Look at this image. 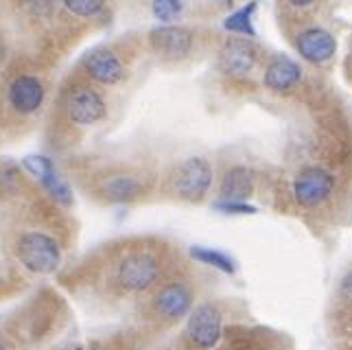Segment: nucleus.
Returning <instances> with one entry per match:
<instances>
[{
    "label": "nucleus",
    "instance_id": "nucleus-5",
    "mask_svg": "<svg viewBox=\"0 0 352 350\" xmlns=\"http://www.w3.org/2000/svg\"><path fill=\"white\" fill-rule=\"evenodd\" d=\"M223 333V318L221 311L214 305H199L190 311L186 318L184 335L192 348L197 350H212L221 340Z\"/></svg>",
    "mask_w": 352,
    "mask_h": 350
},
{
    "label": "nucleus",
    "instance_id": "nucleus-8",
    "mask_svg": "<svg viewBox=\"0 0 352 350\" xmlns=\"http://www.w3.org/2000/svg\"><path fill=\"white\" fill-rule=\"evenodd\" d=\"M64 110H66V116H68L70 123L86 127V125L99 123V120L105 116L107 107H105L103 96L96 92L94 88H90V86H77V88H72L68 92Z\"/></svg>",
    "mask_w": 352,
    "mask_h": 350
},
{
    "label": "nucleus",
    "instance_id": "nucleus-6",
    "mask_svg": "<svg viewBox=\"0 0 352 350\" xmlns=\"http://www.w3.org/2000/svg\"><path fill=\"white\" fill-rule=\"evenodd\" d=\"M335 177L322 166H307L294 179V197L302 208H318L333 195Z\"/></svg>",
    "mask_w": 352,
    "mask_h": 350
},
{
    "label": "nucleus",
    "instance_id": "nucleus-10",
    "mask_svg": "<svg viewBox=\"0 0 352 350\" xmlns=\"http://www.w3.org/2000/svg\"><path fill=\"white\" fill-rule=\"evenodd\" d=\"M96 193L110 204H129L144 193V182L136 173L118 171L101 177L96 184Z\"/></svg>",
    "mask_w": 352,
    "mask_h": 350
},
{
    "label": "nucleus",
    "instance_id": "nucleus-14",
    "mask_svg": "<svg viewBox=\"0 0 352 350\" xmlns=\"http://www.w3.org/2000/svg\"><path fill=\"white\" fill-rule=\"evenodd\" d=\"M256 66V48L248 40H230L221 51V70L232 77H245Z\"/></svg>",
    "mask_w": 352,
    "mask_h": 350
},
{
    "label": "nucleus",
    "instance_id": "nucleus-22",
    "mask_svg": "<svg viewBox=\"0 0 352 350\" xmlns=\"http://www.w3.org/2000/svg\"><path fill=\"white\" fill-rule=\"evenodd\" d=\"M291 5H298V7H305V5H311L313 0H289Z\"/></svg>",
    "mask_w": 352,
    "mask_h": 350
},
{
    "label": "nucleus",
    "instance_id": "nucleus-2",
    "mask_svg": "<svg viewBox=\"0 0 352 350\" xmlns=\"http://www.w3.org/2000/svg\"><path fill=\"white\" fill-rule=\"evenodd\" d=\"M16 256L24 270L38 276H51L62 265V245L59 241L42 230L22 232L16 241Z\"/></svg>",
    "mask_w": 352,
    "mask_h": 350
},
{
    "label": "nucleus",
    "instance_id": "nucleus-24",
    "mask_svg": "<svg viewBox=\"0 0 352 350\" xmlns=\"http://www.w3.org/2000/svg\"><path fill=\"white\" fill-rule=\"evenodd\" d=\"M0 350H11V346L3 340V337H0Z\"/></svg>",
    "mask_w": 352,
    "mask_h": 350
},
{
    "label": "nucleus",
    "instance_id": "nucleus-25",
    "mask_svg": "<svg viewBox=\"0 0 352 350\" xmlns=\"http://www.w3.org/2000/svg\"><path fill=\"white\" fill-rule=\"evenodd\" d=\"M75 350H101V348H96V346H77Z\"/></svg>",
    "mask_w": 352,
    "mask_h": 350
},
{
    "label": "nucleus",
    "instance_id": "nucleus-17",
    "mask_svg": "<svg viewBox=\"0 0 352 350\" xmlns=\"http://www.w3.org/2000/svg\"><path fill=\"white\" fill-rule=\"evenodd\" d=\"M190 256L195 261H199L201 265H208V267H214V270H219L223 274H234L236 272L234 261L230 259L228 254H223V252H219V250L195 245V248H190Z\"/></svg>",
    "mask_w": 352,
    "mask_h": 350
},
{
    "label": "nucleus",
    "instance_id": "nucleus-16",
    "mask_svg": "<svg viewBox=\"0 0 352 350\" xmlns=\"http://www.w3.org/2000/svg\"><path fill=\"white\" fill-rule=\"evenodd\" d=\"M221 199L228 201H248L254 193V175L248 166H232L221 177Z\"/></svg>",
    "mask_w": 352,
    "mask_h": 350
},
{
    "label": "nucleus",
    "instance_id": "nucleus-19",
    "mask_svg": "<svg viewBox=\"0 0 352 350\" xmlns=\"http://www.w3.org/2000/svg\"><path fill=\"white\" fill-rule=\"evenodd\" d=\"M151 11L160 22H171L184 11V3L182 0H151Z\"/></svg>",
    "mask_w": 352,
    "mask_h": 350
},
{
    "label": "nucleus",
    "instance_id": "nucleus-23",
    "mask_svg": "<svg viewBox=\"0 0 352 350\" xmlns=\"http://www.w3.org/2000/svg\"><path fill=\"white\" fill-rule=\"evenodd\" d=\"M5 53H7V48H5V42L0 40V62H3V59H5Z\"/></svg>",
    "mask_w": 352,
    "mask_h": 350
},
{
    "label": "nucleus",
    "instance_id": "nucleus-20",
    "mask_svg": "<svg viewBox=\"0 0 352 350\" xmlns=\"http://www.w3.org/2000/svg\"><path fill=\"white\" fill-rule=\"evenodd\" d=\"M64 3H66V7L72 11V14L90 18V16L99 14V11L103 9L105 0H64Z\"/></svg>",
    "mask_w": 352,
    "mask_h": 350
},
{
    "label": "nucleus",
    "instance_id": "nucleus-15",
    "mask_svg": "<svg viewBox=\"0 0 352 350\" xmlns=\"http://www.w3.org/2000/svg\"><path fill=\"white\" fill-rule=\"evenodd\" d=\"M302 79L300 66L289 57H276L265 70V86L274 92H291Z\"/></svg>",
    "mask_w": 352,
    "mask_h": 350
},
{
    "label": "nucleus",
    "instance_id": "nucleus-26",
    "mask_svg": "<svg viewBox=\"0 0 352 350\" xmlns=\"http://www.w3.org/2000/svg\"><path fill=\"white\" fill-rule=\"evenodd\" d=\"M348 64H350V72H352V51H350V62Z\"/></svg>",
    "mask_w": 352,
    "mask_h": 350
},
{
    "label": "nucleus",
    "instance_id": "nucleus-7",
    "mask_svg": "<svg viewBox=\"0 0 352 350\" xmlns=\"http://www.w3.org/2000/svg\"><path fill=\"white\" fill-rule=\"evenodd\" d=\"M192 298L190 287L184 283H166L153 294L151 309L160 320L164 322H177L182 318H188L192 311Z\"/></svg>",
    "mask_w": 352,
    "mask_h": 350
},
{
    "label": "nucleus",
    "instance_id": "nucleus-4",
    "mask_svg": "<svg viewBox=\"0 0 352 350\" xmlns=\"http://www.w3.org/2000/svg\"><path fill=\"white\" fill-rule=\"evenodd\" d=\"M212 186V166L204 158H188L171 175L173 195L184 201H201Z\"/></svg>",
    "mask_w": 352,
    "mask_h": 350
},
{
    "label": "nucleus",
    "instance_id": "nucleus-13",
    "mask_svg": "<svg viewBox=\"0 0 352 350\" xmlns=\"http://www.w3.org/2000/svg\"><path fill=\"white\" fill-rule=\"evenodd\" d=\"M298 53L311 64H324L335 55L337 42L335 38L324 29H307L298 35Z\"/></svg>",
    "mask_w": 352,
    "mask_h": 350
},
{
    "label": "nucleus",
    "instance_id": "nucleus-12",
    "mask_svg": "<svg viewBox=\"0 0 352 350\" xmlns=\"http://www.w3.org/2000/svg\"><path fill=\"white\" fill-rule=\"evenodd\" d=\"M44 83L38 77L22 75L9 86V103L18 114H33L44 103Z\"/></svg>",
    "mask_w": 352,
    "mask_h": 350
},
{
    "label": "nucleus",
    "instance_id": "nucleus-18",
    "mask_svg": "<svg viewBox=\"0 0 352 350\" xmlns=\"http://www.w3.org/2000/svg\"><path fill=\"white\" fill-rule=\"evenodd\" d=\"M256 11V3H250L248 7H243L239 11H234L232 16H228V20L223 22V27L232 33H241V35H248V38H254L256 31H254V24H252V16Z\"/></svg>",
    "mask_w": 352,
    "mask_h": 350
},
{
    "label": "nucleus",
    "instance_id": "nucleus-21",
    "mask_svg": "<svg viewBox=\"0 0 352 350\" xmlns=\"http://www.w3.org/2000/svg\"><path fill=\"white\" fill-rule=\"evenodd\" d=\"M214 208L226 212V215H252V212H256V208L250 206L248 201H228V199H219L214 204Z\"/></svg>",
    "mask_w": 352,
    "mask_h": 350
},
{
    "label": "nucleus",
    "instance_id": "nucleus-11",
    "mask_svg": "<svg viewBox=\"0 0 352 350\" xmlns=\"http://www.w3.org/2000/svg\"><path fill=\"white\" fill-rule=\"evenodd\" d=\"M83 68H86L88 77L103 86H114L125 77V68L120 59L110 48H94L83 59Z\"/></svg>",
    "mask_w": 352,
    "mask_h": 350
},
{
    "label": "nucleus",
    "instance_id": "nucleus-1",
    "mask_svg": "<svg viewBox=\"0 0 352 350\" xmlns=\"http://www.w3.org/2000/svg\"><path fill=\"white\" fill-rule=\"evenodd\" d=\"M162 261L151 250H131L118 259L114 267V283L125 294H142L160 281Z\"/></svg>",
    "mask_w": 352,
    "mask_h": 350
},
{
    "label": "nucleus",
    "instance_id": "nucleus-9",
    "mask_svg": "<svg viewBox=\"0 0 352 350\" xmlns=\"http://www.w3.org/2000/svg\"><path fill=\"white\" fill-rule=\"evenodd\" d=\"M149 42L151 48L160 55L162 59H184L190 53L192 46V33L184 27H171V24H164V27H155L149 33Z\"/></svg>",
    "mask_w": 352,
    "mask_h": 350
},
{
    "label": "nucleus",
    "instance_id": "nucleus-3",
    "mask_svg": "<svg viewBox=\"0 0 352 350\" xmlns=\"http://www.w3.org/2000/svg\"><path fill=\"white\" fill-rule=\"evenodd\" d=\"M22 168L27 171L35 182H40L44 193L51 197L57 206L70 208L75 204V195H72V188L68 186L66 179L59 175L55 162L44 153H29L20 160Z\"/></svg>",
    "mask_w": 352,
    "mask_h": 350
}]
</instances>
